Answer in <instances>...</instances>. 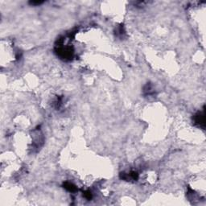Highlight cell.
Instances as JSON below:
<instances>
[{
	"mask_svg": "<svg viewBox=\"0 0 206 206\" xmlns=\"http://www.w3.org/2000/svg\"><path fill=\"white\" fill-rule=\"evenodd\" d=\"M65 188L67 189V190H69V192H75L76 190H77V188L70 183H66L65 184Z\"/></svg>",
	"mask_w": 206,
	"mask_h": 206,
	"instance_id": "2",
	"label": "cell"
},
{
	"mask_svg": "<svg viewBox=\"0 0 206 206\" xmlns=\"http://www.w3.org/2000/svg\"><path fill=\"white\" fill-rule=\"evenodd\" d=\"M195 122L196 123H198L200 126V124L204 125V115L201 114V113H198L196 116V119H195Z\"/></svg>",
	"mask_w": 206,
	"mask_h": 206,
	"instance_id": "1",
	"label": "cell"
}]
</instances>
